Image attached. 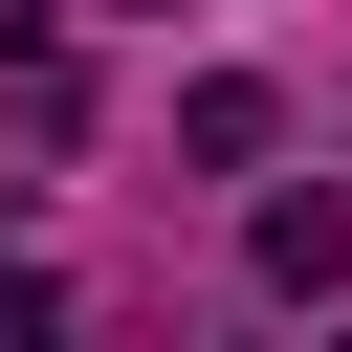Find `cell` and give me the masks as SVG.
Returning a JSON list of instances; mask_svg holds the SVG:
<instances>
[{
  "label": "cell",
  "instance_id": "1",
  "mask_svg": "<svg viewBox=\"0 0 352 352\" xmlns=\"http://www.w3.org/2000/svg\"><path fill=\"white\" fill-rule=\"evenodd\" d=\"M242 264H264L286 308H330V286H352V198H330V176H286V198L242 220Z\"/></svg>",
  "mask_w": 352,
  "mask_h": 352
}]
</instances>
